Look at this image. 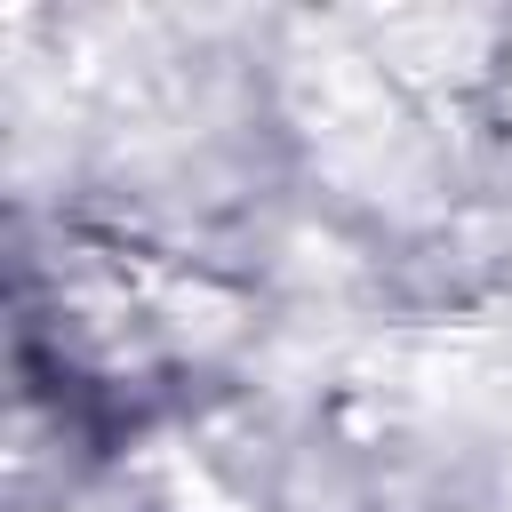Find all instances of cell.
<instances>
[{
	"mask_svg": "<svg viewBox=\"0 0 512 512\" xmlns=\"http://www.w3.org/2000/svg\"><path fill=\"white\" fill-rule=\"evenodd\" d=\"M200 352L192 288L128 240L64 232L56 256H24L16 280V360L24 384L56 400L64 424L120 432L152 416Z\"/></svg>",
	"mask_w": 512,
	"mask_h": 512,
	"instance_id": "1",
	"label": "cell"
}]
</instances>
